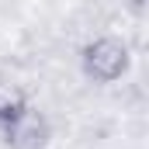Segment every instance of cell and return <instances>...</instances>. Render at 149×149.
<instances>
[{
    "mask_svg": "<svg viewBox=\"0 0 149 149\" xmlns=\"http://www.w3.org/2000/svg\"><path fill=\"white\" fill-rule=\"evenodd\" d=\"M80 66H83V76L94 80V83H114V80H121L128 73L132 52H128V45L121 38L104 35V38H94V42L83 45Z\"/></svg>",
    "mask_w": 149,
    "mask_h": 149,
    "instance_id": "obj_1",
    "label": "cell"
},
{
    "mask_svg": "<svg viewBox=\"0 0 149 149\" xmlns=\"http://www.w3.org/2000/svg\"><path fill=\"white\" fill-rule=\"evenodd\" d=\"M28 108V94L17 87V83H7V80H0V128L3 125H10L17 114Z\"/></svg>",
    "mask_w": 149,
    "mask_h": 149,
    "instance_id": "obj_3",
    "label": "cell"
},
{
    "mask_svg": "<svg viewBox=\"0 0 149 149\" xmlns=\"http://www.w3.org/2000/svg\"><path fill=\"white\" fill-rule=\"evenodd\" d=\"M52 139V128H49V118L42 111H35L31 104L17 114L10 125H3V142L10 149H45Z\"/></svg>",
    "mask_w": 149,
    "mask_h": 149,
    "instance_id": "obj_2",
    "label": "cell"
}]
</instances>
